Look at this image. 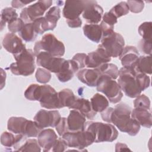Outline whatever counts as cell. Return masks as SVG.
I'll use <instances>...</instances> for the list:
<instances>
[{"label": "cell", "instance_id": "cell-23", "mask_svg": "<svg viewBox=\"0 0 152 152\" xmlns=\"http://www.w3.org/2000/svg\"><path fill=\"white\" fill-rule=\"evenodd\" d=\"M70 109L78 110L84 115L87 119L90 120L93 119L97 114V113L93 110L90 101L84 98L77 97Z\"/></svg>", "mask_w": 152, "mask_h": 152}, {"label": "cell", "instance_id": "cell-22", "mask_svg": "<svg viewBox=\"0 0 152 152\" xmlns=\"http://www.w3.org/2000/svg\"><path fill=\"white\" fill-rule=\"evenodd\" d=\"M131 117L143 127L150 128L152 125V117L150 109L134 108L131 111Z\"/></svg>", "mask_w": 152, "mask_h": 152}, {"label": "cell", "instance_id": "cell-31", "mask_svg": "<svg viewBox=\"0 0 152 152\" xmlns=\"http://www.w3.org/2000/svg\"><path fill=\"white\" fill-rule=\"evenodd\" d=\"M18 34L21 38L27 42L34 41L38 34L35 30L33 22L25 23Z\"/></svg>", "mask_w": 152, "mask_h": 152}, {"label": "cell", "instance_id": "cell-17", "mask_svg": "<svg viewBox=\"0 0 152 152\" xmlns=\"http://www.w3.org/2000/svg\"><path fill=\"white\" fill-rule=\"evenodd\" d=\"M76 76L86 85L89 87H96L102 75L97 68H83L77 72Z\"/></svg>", "mask_w": 152, "mask_h": 152}, {"label": "cell", "instance_id": "cell-48", "mask_svg": "<svg viewBox=\"0 0 152 152\" xmlns=\"http://www.w3.org/2000/svg\"><path fill=\"white\" fill-rule=\"evenodd\" d=\"M66 22L68 26L71 28H78L81 27V26L82 25V21L80 17L75 20H66Z\"/></svg>", "mask_w": 152, "mask_h": 152}, {"label": "cell", "instance_id": "cell-6", "mask_svg": "<svg viewBox=\"0 0 152 152\" xmlns=\"http://www.w3.org/2000/svg\"><path fill=\"white\" fill-rule=\"evenodd\" d=\"M34 53L36 56L40 52H46L52 56L62 57L65 52V45L53 34L46 33L41 40L36 42L34 46Z\"/></svg>", "mask_w": 152, "mask_h": 152}, {"label": "cell", "instance_id": "cell-24", "mask_svg": "<svg viewBox=\"0 0 152 152\" xmlns=\"http://www.w3.org/2000/svg\"><path fill=\"white\" fill-rule=\"evenodd\" d=\"M84 36L91 41L99 43L102 37V31L100 24H86L83 28Z\"/></svg>", "mask_w": 152, "mask_h": 152}, {"label": "cell", "instance_id": "cell-12", "mask_svg": "<svg viewBox=\"0 0 152 152\" xmlns=\"http://www.w3.org/2000/svg\"><path fill=\"white\" fill-rule=\"evenodd\" d=\"M61 118L59 112L57 110H39L33 119L41 128L55 127Z\"/></svg>", "mask_w": 152, "mask_h": 152}, {"label": "cell", "instance_id": "cell-8", "mask_svg": "<svg viewBox=\"0 0 152 152\" xmlns=\"http://www.w3.org/2000/svg\"><path fill=\"white\" fill-rule=\"evenodd\" d=\"M96 89L97 91L103 93L109 102L113 104L119 102L123 96L118 82L107 76L102 75L100 78Z\"/></svg>", "mask_w": 152, "mask_h": 152}, {"label": "cell", "instance_id": "cell-11", "mask_svg": "<svg viewBox=\"0 0 152 152\" xmlns=\"http://www.w3.org/2000/svg\"><path fill=\"white\" fill-rule=\"evenodd\" d=\"M65 60L62 57L54 56L46 52H40L36 55V64L38 66L55 74L60 71Z\"/></svg>", "mask_w": 152, "mask_h": 152}, {"label": "cell", "instance_id": "cell-47", "mask_svg": "<svg viewBox=\"0 0 152 152\" xmlns=\"http://www.w3.org/2000/svg\"><path fill=\"white\" fill-rule=\"evenodd\" d=\"M103 21L106 24L111 26L114 27V25L117 23V18L110 11L106 12L103 14L102 17Z\"/></svg>", "mask_w": 152, "mask_h": 152}, {"label": "cell", "instance_id": "cell-15", "mask_svg": "<svg viewBox=\"0 0 152 152\" xmlns=\"http://www.w3.org/2000/svg\"><path fill=\"white\" fill-rule=\"evenodd\" d=\"M2 45L4 49L13 56L21 53L26 49L22 39L12 33H8L4 36Z\"/></svg>", "mask_w": 152, "mask_h": 152}, {"label": "cell", "instance_id": "cell-5", "mask_svg": "<svg viewBox=\"0 0 152 152\" xmlns=\"http://www.w3.org/2000/svg\"><path fill=\"white\" fill-rule=\"evenodd\" d=\"M118 83L125 94L135 98L141 93L136 78V72L132 69L121 68L119 70Z\"/></svg>", "mask_w": 152, "mask_h": 152}, {"label": "cell", "instance_id": "cell-40", "mask_svg": "<svg viewBox=\"0 0 152 152\" xmlns=\"http://www.w3.org/2000/svg\"><path fill=\"white\" fill-rule=\"evenodd\" d=\"M136 78L141 91L149 87L150 78L147 74L141 72H136Z\"/></svg>", "mask_w": 152, "mask_h": 152}, {"label": "cell", "instance_id": "cell-38", "mask_svg": "<svg viewBox=\"0 0 152 152\" xmlns=\"http://www.w3.org/2000/svg\"><path fill=\"white\" fill-rule=\"evenodd\" d=\"M134 108L150 109V100L145 94H140L134 101Z\"/></svg>", "mask_w": 152, "mask_h": 152}, {"label": "cell", "instance_id": "cell-34", "mask_svg": "<svg viewBox=\"0 0 152 152\" xmlns=\"http://www.w3.org/2000/svg\"><path fill=\"white\" fill-rule=\"evenodd\" d=\"M61 10L58 6H54L49 8L44 16L53 30L56 27L57 22L61 17Z\"/></svg>", "mask_w": 152, "mask_h": 152}, {"label": "cell", "instance_id": "cell-26", "mask_svg": "<svg viewBox=\"0 0 152 152\" xmlns=\"http://www.w3.org/2000/svg\"><path fill=\"white\" fill-rule=\"evenodd\" d=\"M14 150L20 151H41V147L38 141L34 138L26 137L20 144L14 147Z\"/></svg>", "mask_w": 152, "mask_h": 152}, {"label": "cell", "instance_id": "cell-25", "mask_svg": "<svg viewBox=\"0 0 152 152\" xmlns=\"http://www.w3.org/2000/svg\"><path fill=\"white\" fill-rule=\"evenodd\" d=\"M27 121V119L24 117L12 116L8 120L7 129L15 134L23 135Z\"/></svg>", "mask_w": 152, "mask_h": 152}, {"label": "cell", "instance_id": "cell-14", "mask_svg": "<svg viewBox=\"0 0 152 152\" xmlns=\"http://www.w3.org/2000/svg\"><path fill=\"white\" fill-rule=\"evenodd\" d=\"M111 61L109 56L105 50L98 46L97 49L87 55L85 60L86 67L87 68H97L102 65L108 63Z\"/></svg>", "mask_w": 152, "mask_h": 152}, {"label": "cell", "instance_id": "cell-35", "mask_svg": "<svg viewBox=\"0 0 152 152\" xmlns=\"http://www.w3.org/2000/svg\"><path fill=\"white\" fill-rule=\"evenodd\" d=\"M43 129L39 126L35 121L27 120L23 135L27 138L37 137Z\"/></svg>", "mask_w": 152, "mask_h": 152}, {"label": "cell", "instance_id": "cell-45", "mask_svg": "<svg viewBox=\"0 0 152 152\" xmlns=\"http://www.w3.org/2000/svg\"><path fill=\"white\" fill-rule=\"evenodd\" d=\"M151 42L150 41H147L144 39H141L138 45L140 50L144 54L147 55H151Z\"/></svg>", "mask_w": 152, "mask_h": 152}, {"label": "cell", "instance_id": "cell-2", "mask_svg": "<svg viewBox=\"0 0 152 152\" xmlns=\"http://www.w3.org/2000/svg\"><path fill=\"white\" fill-rule=\"evenodd\" d=\"M24 97L30 101H39L40 106L47 109L62 108L58 93L50 85H30L24 92Z\"/></svg>", "mask_w": 152, "mask_h": 152}, {"label": "cell", "instance_id": "cell-39", "mask_svg": "<svg viewBox=\"0 0 152 152\" xmlns=\"http://www.w3.org/2000/svg\"><path fill=\"white\" fill-rule=\"evenodd\" d=\"M36 78L37 82L45 84L48 83L51 78V73L48 70L45 68H38L36 72Z\"/></svg>", "mask_w": 152, "mask_h": 152}, {"label": "cell", "instance_id": "cell-20", "mask_svg": "<svg viewBox=\"0 0 152 152\" xmlns=\"http://www.w3.org/2000/svg\"><path fill=\"white\" fill-rule=\"evenodd\" d=\"M86 118L80 111L76 109H71L66 118L69 131H78L83 130Z\"/></svg>", "mask_w": 152, "mask_h": 152}, {"label": "cell", "instance_id": "cell-46", "mask_svg": "<svg viewBox=\"0 0 152 152\" xmlns=\"http://www.w3.org/2000/svg\"><path fill=\"white\" fill-rule=\"evenodd\" d=\"M68 147L65 142V141L62 140L61 137L60 138H58L54 145H53L50 151L52 152H62L65 151L67 150V148Z\"/></svg>", "mask_w": 152, "mask_h": 152}, {"label": "cell", "instance_id": "cell-49", "mask_svg": "<svg viewBox=\"0 0 152 152\" xmlns=\"http://www.w3.org/2000/svg\"><path fill=\"white\" fill-rule=\"evenodd\" d=\"M33 2V1H23L21 0H17V1H12L11 2V6L13 8H22L26 5L30 4Z\"/></svg>", "mask_w": 152, "mask_h": 152}, {"label": "cell", "instance_id": "cell-36", "mask_svg": "<svg viewBox=\"0 0 152 152\" xmlns=\"http://www.w3.org/2000/svg\"><path fill=\"white\" fill-rule=\"evenodd\" d=\"M109 11L118 18L128 14L129 10L126 2L122 1L113 7Z\"/></svg>", "mask_w": 152, "mask_h": 152}, {"label": "cell", "instance_id": "cell-42", "mask_svg": "<svg viewBox=\"0 0 152 152\" xmlns=\"http://www.w3.org/2000/svg\"><path fill=\"white\" fill-rule=\"evenodd\" d=\"M129 10L133 13H139L143 10L144 3L141 1H128L126 2Z\"/></svg>", "mask_w": 152, "mask_h": 152}, {"label": "cell", "instance_id": "cell-28", "mask_svg": "<svg viewBox=\"0 0 152 152\" xmlns=\"http://www.w3.org/2000/svg\"><path fill=\"white\" fill-rule=\"evenodd\" d=\"M151 55L140 56L134 67L132 69L136 72H141L145 74H151Z\"/></svg>", "mask_w": 152, "mask_h": 152}, {"label": "cell", "instance_id": "cell-37", "mask_svg": "<svg viewBox=\"0 0 152 152\" xmlns=\"http://www.w3.org/2000/svg\"><path fill=\"white\" fill-rule=\"evenodd\" d=\"M151 22H144L140 25L138 28V33L144 39L147 41L151 42Z\"/></svg>", "mask_w": 152, "mask_h": 152}, {"label": "cell", "instance_id": "cell-4", "mask_svg": "<svg viewBox=\"0 0 152 152\" xmlns=\"http://www.w3.org/2000/svg\"><path fill=\"white\" fill-rule=\"evenodd\" d=\"M35 56L34 51L26 49L21 53L14 55L16 62L12 63L8 69L15 75H30L35 69Z\"/></svg>", "mask_w": 152, "mask_h": 152}, {"label": "cell", "instance_id": "cell-50", "mask_svg": "<svg viewBox=\"0 0 152 152\" xmlns=\"http://www.w3.org/2000/svg\"><path fill=\"white\" fill-rule=\"evenodd\" d=\"M123 150H130L128 146L121 142H118L115 145V151H123Z\"/></svg>", "mask_w": 152, "mask_h": 152}, {"label": "cell", "instance_id": "cell-9", "mask_svg": "<svg viewBox=\"0 0 152 152\" xmlns=\"http://www.w3.org/2000/svg\"><path fill=\"white\" fill-rule=\"evenodd\" d=\"M99 45L102 48L107 55L113 58L119 57L125 47V40L123 36L116 32L103 36Z\"/></svg>", "mask_w": 152, "mask_h": 152}, {"label": "cell", "instance_id": "cell-10", "mask_svg": "<svg viewBox=\"0 0 152 152\" xmlns=\"http://www.w3.org/2000/svg\"><path fill=\"white\" fill-rule=\"evenodd\" d=\"M52 4L50 0L38 1L36 3L24 8L20 14V18L25 23H32L43 15Z\"/></svg>", "mask_w": 152, "mask_h": 152}, {"label": "cell", "instance_id": "cell-29", "mask_svg": "<svg viewBox=\"0 0 152 152\" xmlns=\"http://www.w3.org/2000/svg\"><path fill=\"white\" fill-rule=\"evenodd\" d=\"M92 108L96 113L102 112L109 106V100L103 95L96 93L90 99Z\"/></svg>", "mask_w": 152, "mask_h": 152}, {"label": "cell", "instance_id": "cell-16", "mask_svg": "<svg viewBox=\"0 0 152 152\" xmlns=\"http://www.w3.org/2000/svg\"><path fill=\"white\" fill-rule=\"evenodd\" d=\"M86 7L85 1H66L62 10L63 17L66 20H72L80 17Z\"/></svg>", "mask_w": 152, "mask_h": 152}, {"label": "cell", "instance_id": "cell-32", "mask_svg": "<svg viewBox=\"0 0 152 152\" xmlns=\"http://www.w3.org/2000/svg\"><path fill=\"white\" fill-rule=\"evenodd\" d=\"M102 75L107 76L115 80L118 77L119 69L118 66L113 64L106 63L97 68Z\"/></svg>", "mask_w": 152, "mask_h": 152}, {"label": "cell", "instance_id": "cell-1", "mask_svg": "<svg viewBox=\"0 0 152 152\" xmlns=\"http://www.w3.org/2000/svg\"><path fill=\"white\" fill-rule=\"evenodd\" d=\"M132 108L124 103L116 104L114 108L107 107L101 112L104 122L112 124L121 132L135 136L140 130V125L131 117Z\"/></svg>", "mask_w": 152, "mask_h": 152}, {"label": "cell", "instance_id": "cell-21", "mask_svg": "<svg viewBox=\"0 0 152 152\" xmlns=\"http://www.w3.org/2000/svg\"><path fill=\"white\" fill-rule=\"evenodd\" d=\"M78 71L77 64L72 59L65 60L61 69L56 74V76L60 82L66 83L71 80Z\"/></svg>", "mask_w": 152, "mask_h": 152}, {"label": "cell", "instance_id": "cell-44", "mask_svg": "<svg viewBox=\"0 0 152 152\" xmlns=\"http://www.w3.org/2000/svg\"><path fill=\"white\" fill-rule=\"evenodd\" d=\"M87 55L84 53H76L72 58V60L77 64L79 70L85 68V60Z\"/></svg>", "mask_w": 152, "mask_h": 152}, {"label": "cell", "instance_id": "cell-27", "mask_svg": "<svg viewBox=\"0 0 152 152\" xmlns=\"http://www.w3.org/2000/svg\"><path fill=\"white\" fill-rule=\"evenodd\" d=\"M26 137L23 134H16L14 135L12 132H4L1 135V143L7 147H14L20 144Z\"/></svg>", "mask_w": 152, "mask_h": 152}, {"label": "cell", "instance_id": "cell-18", "mask_svg": "<svg viewBox=\"0 0 152 152\" xmlns=\"http://www.w3.org/2000/svg\"><path fill=\"white\" fill-rule=\"evenodd\" d=\"M140 54L137 49L133 46H125L124 50L119 56L121 64L124 68L132 69L138 58Z\"/></svg>", "mask_w": 152, "mask_h": 152}, {"label": "cell", "instance_id": "cell-33", "mask_svg": "<svg viewBox=\"0 0 152 152\" xmlns=\"http://www.w3.org/2000/svg\"><path fill=\"white\" fill-rule=\"evenodd\" d=\"M18 18V14L15 10L11 7H6L1 12V28L3 30L6 23L8 24Z\"/></svg>", "mask_w": 152, "mask_h": 152}, {"label": "cell", "instance_id": "cell-43", "mask_svg": "<svg viewBox=\"0 0 152 152\" xmlns=\"http://www.w3.org/2000/svg\"><path fill=\"white\" fill-rule=\"evenodd\" d=\"M55 128L58 135L60 137H62L65 133L69 131L68 125H67L66 118L64 117L61 118L59 121L58 122V124L56 125Z\"/></svg>", "mask_w": 152, "mask_h": 152}, {"label": "cell", "instance_id": "cell-19", "mask_svg": "<svg viewBox=\"0 0 152 152\" xmlns=\"http://www.w3.org/2000/svg\"><path fill=\"white\" fill-rule=\"evenodd\" d=\"M58 137L55 132L50 128L43 129L37 137V141L43 148V151H50L53 145L58 140Z\"/></svg>", "mask_w": 152, "mask_h": 152}, {"label": "cell", "instance_id": "cell-30", "mask_svg": "<svg viewBox=\"0 0 152 152\" xmlns=\"http://www.w3.org/2000/svg\"><path fill=\"white\" fill-rule=\"evenodd\" d=\"M58 94L62 107H68L69 109H71L77 97L69 88H64L58 92Z\"/></svg>", "mask_w": 152, "mask_h": 152}, {"label": "cell", "instance_id": "cell-7", "mask_svg": "<svg viewBox=\"0 0 152 152\" xmlns=\"http://www.w3.org/2000/svg\"><path fill=\"white\" fill-rule=\"evenodd\" d=\"M61 138L68 147L78 149L80 151L94 142V138L92 133L87 130L83 129L78 131H68Z\"/></svg>", "mask_w": 152, "mask_h": 152}, {"label": "cell", "instance_id": "cell-13", "mask_svg": "<svg viewBox=\"0 0 152 152\" xmlns=\"http://www.w3.org/2000/svg\"><path fill=\"white\" fill-rule=\"evenodd\" d=\"M103 10L96 1L86 0V7L82 14L83 18L89 24H98L102 20Z\"/></svg>", "mask_w": 152, "mask_h": 152}, {"label": "cell", "instance_id": "cell-41", "mask_svg": "<svg viewBox=\"0 0 152 152\" xmlns=\"http://www.w3.org/2000/svg\"><path fill=\"white\" fill-rule=\"evenodd\" d=\"M25 23L20 18H17L8 24V28L10 33H19L23 28Z\"/></svg>", "mask_w": 152, "mask_h": 152}, {"label": "cell", "instance_id": "cell-3", "mask_svg": "<svg viewBox=\"0 0 152 152\" xmlns=\"http://www.w3.org/2000/svg\"><path fill=\"white\" fill-rule=\"evenodd\" d=\"M83 129L92 133L94 138V142H112L118 136V130L110 123L86 121Z\"/></svg>", "mask_w": 152, "mask_h": 152}]
</instances>
